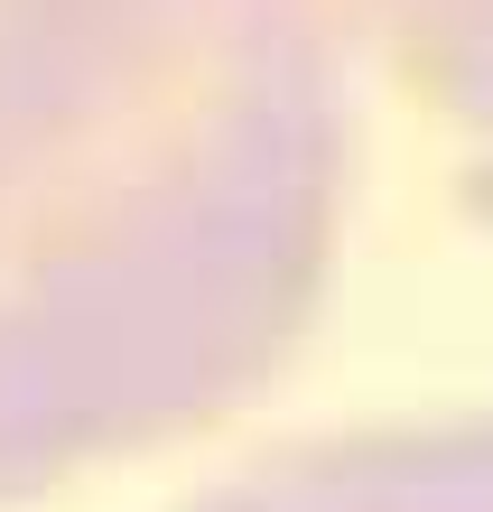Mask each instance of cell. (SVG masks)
Returning a JSON list of instances; mask_svg holds the SVG:
<instances>
[{
	"label": "cell",
	"mask_w": 493,
	"mask_h": 512,
	"mask_svg": "<svg viewBox=\"0 0 493 512\" xmlns=\"http://www.w3.org/2000/svg\"><path fill=\"white\" fill-rule=\"evenodd\" d=\"M345 187L335 0H0V503L252 401Z\"/></svg>",
	"instance_id": "cell-1"
},
{
	"label": "cell",
	"mask_w": 493,
	"mask_h": 512,
	"mask_svg": "<svg viewBox=\"0 0 493 512\" xmlns=\"http://www.w3.org/2000/svg\"><path fill=\"white\" fill-rule=\"evenodd\" d=\"M187 512H493V419L317 438L224 475Z\"/></svg>",
	"instance_id": "cell-2"
},
{
	"label": "cell",
	"mask_w": 493,
	"mask_h": 512,
	"mask_svg": "<svg viewBox=\"0 0 493 512\" xmlns=\"http://www.w3.org/2000/svg\"><path fill=\"white\" fill-rule=\"evenodd\" d=\"M354 10L456 122L493 140V0H354Z\"/></svg>",
	"instance_id": "cell-3"
}]
</instances>
